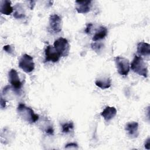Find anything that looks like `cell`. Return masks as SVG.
I'll return each mask as SVG.
<instances>
[{
	"label": "cell",
	"instance_id": "cell-1",
	"mask_svg": "<svg viewBox=\"0 0 150 150\" xmlns=\"http://www.w3.org/2000/svg\"><path fill=\"white\" fill-rule=\"evenodd\" d=\"M17 111L19 115L25 121L29 123H35L39 120V115L35 113L34 111L23 103L18 105Z\"/></svg>",
	"mask_w": 150,
	"mask_h": 150
},
{
	"label": "cell",
	"instance_id": "cell-2",
	"mask_svg": "<svg viewBox=\"0 0 150 150\" xmlns=\"http://www.w3.org/2000/svg\"><path fill=\"white\" fill-rule=\"evenodd\" d=\"M131 70L137 74L144 77H148V68L146 63L143 59L139 56L135 55L131 63Z\"/></svg>",
	"mask_w": 150,
	"mask_h": 150
},
{
	"label": "cell",
	"instance_id": "cell-3",
	"mask_svg": "<svg viewBox=\"0 0 150 150\" xmlns=\"http://www.w3.org/2000/svg\"><path fill=\"white\" fill-rule=\"evenodd\" d=\"M114 61L118 73L121 76H127L130 70L129 60L122 56H116Z\"/></svg>",
	"mask_w": 150,
	"mask_h": 150
},
{
	"label": "cell",
	"instance_id": "cell-4",
	"mask_svg": "<svg viewBox=\"0 0 150 150\" xmlns=\"http://www.w3.org/2000/svg\"><path fill=\"white\" fill-rule=\"evenodd\" d=\"M54 47L60 56H67L70 51V45L68 40L63 38L56 40L53 44Z\"/></svg>",
	"mask_w": 150,
	"mask_h": 150
},
{
	"label": "cell",
	"instance_id": "cell-5",
	"mask_svg": "<svg viewBox=\"0 0 150 150\" xmlns=\"http://www.w3.org/2000/svg\"><path fill=\"white\" fill-rule=\"evenodd\" d=\"M18 66L26 73L32 72L35 69V63L33 57L28 54H23L19 60Z\"/></svg>",
	"mask_w": 150,
	"mask_h": 150
},
{
	"label": "cell",
	"instance_id": "cell-6",
	"mask_svg": "<svg viewBox=\"0 0 150 150\" xmlns=\"http://www.w3.org/2000/svg\"><path fill=\"white\" fill-rule=\"evenodd\" d=\"M49 29L51 32L54 33L62 31V19L57 14H52L50 16Z\"/></svg>",
	"mask_w": 150,
	"mask_h": 150
},
{
	"label": "cell",
	"instance_id": "cell-7",
	"mask_svg": "<svg viewBox=\"0 0 150 150\" xmlns=\"http://www.w3.org/2000/svg\"><path fill=\"white\" fill-rule=\"evenodd\" d=\"M9 81L15 91H18L22 87V83L20 81L18 74L16 70L12 69L8 73Z\"/></svg>",
	"mask_w": 150,
	"mask_h": 150
},
{
	"label": "cell",
	"instance_id": "cell-8",
	"mask_svg": "<svg viewBox=\"0 0 150 150\" xmlns=\"http://www.w3.org/2000/svg\"><path fill=\"white\" fill-rule=\"evenodd\" d=\"M61 56L56 50L54 46L48 45L45 49V62H52L56 63L59 61Z\"/></svg>",
	"mask_w": 150,
	"mask_h": 150
},
{
	"label": "cell",
	"instance_id": "cell-9",
	"mask_svg": "<svg viewBox=\"0 0 150 150\" xmlns=\"http://www.w3.org/2000/svg\"><path fill=\"white\" fill-rule=\"evenodd\" d=\"M91 8V1H76L75 8L79 13H88Z\"/></svg>",
	"mask_w": 150,
	"mask_h": 150
},
{
	"label": "cell",
	"instance_id": "cell-10",
	"mask_svg": "<svg viewBox=\"0 0 150 150\" xmlns=\"http://www.w3.org/2000/svg\"><path fill=\"white\" fill-rule=\"evenodd\" d=\"M117 111L114 107H106L101 112V117L107 121L112 119L117 114Z\"/></svg>",
	"mask_w": 150,
	"mask_h": 150
},
{
	"label": "cell",
	"instance_id": "cell-11",
	"mask_svg": "<svg viewBox=\"0 0 150 150\" xmlns=\"http://www.w3.org/2000/svg\"><path fill=\"white\" fill-rule=\"evenodd\" d=\"M125 130L131 138L137 137L139 134L138 123L137 122H131L127 123L125 126Z\"/></svg>",
	"mask_w": 150,
	"mask_h": 150
},
{
	"label": "cell",
	"instance_id": "cell-12",
	"mask_svg": "<svg viewBox=\"0 0 150 150\" xmlns=\"http://www.w3.org/2000/svg\"><path fill=\"white\" fill-rule=\"evenodd\" d=\"M137 52L140 56H148L150 54V45L144 42H140L137 45Z\"/></svg>",
	"mask_w": 150,
	"mask_h": 150
},
{
	"label": "cell",
	"instance_id": "cell-13",
	"mask_svg": "<svg viewBox=\"0 0 150 150\" xmlns=\"http://www.w3.org/2000/svg\"><path fill=\"white\" fill-rule=\"evenodd\" d=\"M13 9L11 6V2L9 0H3L1 1L0 5V12L4 15H11Z\"/></svg>",
	"mask_w": 150,
	"mask_h": 150
},
{
	"label": "cell",
	"instance_id": "cell-14",
	"mask_svg": "<svg viewBox=\"0 0 150 150\" xmlns=\"http://www.w3.org/2000/svg\"><path fill=\"white\" fill-rule=\"evenodd\" d=\"M107 33L108 30L106 27L104 26H100L96 32V33L93 38V40L96 42L104 39L107 35Z\"/></svg>",
	"mask_w": 150,
	"mask_h": 150
},
{
	"label": "cell",
	"instance_id": "cell-15",
	"mask_svg": "<svg viewBox=\"0 0 150 150\" xmlns=\"http://www.w3.org/2000/svg\"><path fill=\"white\" fill-rule=\"evenodd\" d=\"M95 84L97 87L101 89H107L110 87L111 85V80L108 77L99 79L96 80Z\"/></svg>",
	"mask_w": 150,
	"mask_h": 150
},
{
	"label": "cell",
	"instance_id": "cell-16",
	"mask_svg": "<svg viewBox=\"0 0 150 150\" xmlns=\"http://www.w3.org/2000/svg\"><path fill=\"white\" fill-rule=\"evenodd\" d=\"M74 128V124L73 122H69L64 123L62 125V132L63 133H68L70 131H71Z\"/></svg>",
	"mask_w": 150,
	"mask_h": 150
},
{
	"label": "cell",
	"instance_id": "cell-17",
	"mask_svg": "<svg viewBox=\"0 0 150 150\" xmlns=\"http://www.w3.org/2000/svg\"><path fill=\"white\" fill-rule=\"evenodd\" d=\"M3 49L7 53H8L9 54H12L13 53V48L11 45H5L4 46Z\"/></svg>",
	"mask_w": 150,
	"mask_h": 150
},
{
	"label": "cell",
	"instance_id": "cell-18",
	"mask_svg": "<svg viewBox=\"0 0 150 150\" xmlns=\"http://www.w3.org/2000/svg\"><path fill=\"white\" fill-rule=\"evenodd\" d=\"M92 26H93V24L91 23H89L87 25V26H86V28L85 29V32L86 33L88 34V33H91V28H92Z\"/></svg>",
	"mask_w": 150,
	"mask_h": 150
},
{
	"label": "cell",
	"instance_id": "cell-19",
	"mask_svg": "<svg viewBox=\"0 0 150 150\" xmlns=\"http://www.w3.org/2000/svg\"><path fill=\"white\" fill-rule=\"evenodd\" d=\"M72 147L73 148H77L78 146L75 143H69L65 146V148H71Z\"/></svg>",
	"mask_w": 150,
	"mask_h": 150
},
{
	"label": "cell",
	"instance_id": "cell-20",
	"mask_svg": "<svg viewBox=\"0 0 150 150\" xmlns=\"http://www.w3.org/2000/svg\"><path fill=\"white\" fill-rule=\"evenodd\" d=\"M45 132H46L47 134H49V135H53L54 131H53V128L50 126L49 127H48V128L45 130Z\"/></svg>",
	"mask_w": 150,
	"mask_h": 150
},
{
	"label": "cell",
	"instance_id": "cell-21",
	"mask_svg": "<svg viewBox=\"0 0 150 150\" xmlns=\"http://www.w3.org/2000/svg\"><path fill=\"white\" fill-rule=\"evenodd\" d=\"M145 148L147 149H150V138H148L145 142Z\"/></svg>",
	"mask_w": 150,
	"mask_h": 150
},
{
	"label": "cell",
	"instance_id": "cell-22",
	"mask_svg": "<svg viewBox=\"0 0 150 150\" xmlns=\"http://www.w3.org/2000/svg\"><path fill=\"white\" fill-rule=\"evenodd\" d=\"M5 106H6V101L1 97V107L2 108H4L5 107Z\"/></svg>",
	"mask_w": 150,
	"mask_h": 150
}]
</instances>
